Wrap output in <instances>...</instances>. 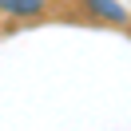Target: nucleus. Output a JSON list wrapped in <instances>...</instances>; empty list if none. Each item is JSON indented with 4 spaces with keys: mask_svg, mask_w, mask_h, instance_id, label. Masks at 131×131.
I'll return each instance as SVG.
<instances>
[{
    "mask_svg": "<svg viewBox=\"0 0 131 131\" xmlns=\"http://www.w3.org/2000/svg\"><path fill=\"white\" fill-rule=\"evenodd\" d=\"M48 0H0V12H8V16H36L44 12Z\"/></svg>",
    "mask_w": 131,
    "mask_h": 131,
    "instance_id": "1",
    "label": "nucleus"
},
{
    "mask_svg": "<svg viewBox=\"0 0 131 131\" xmlns=\"http://www.w3.org/2000/svg\"><path fill=\"white\" fill-rule=\"evenodd\" d=\"M88 4H91V12H95V16L115 20V24H127V8H123V4H115V0H88Z\"/></svg>",
    "mask_w": 131,
    "mask_h": 131,
    "instance_id": "2",
    "label": "nucleus"
}]
</instances>
